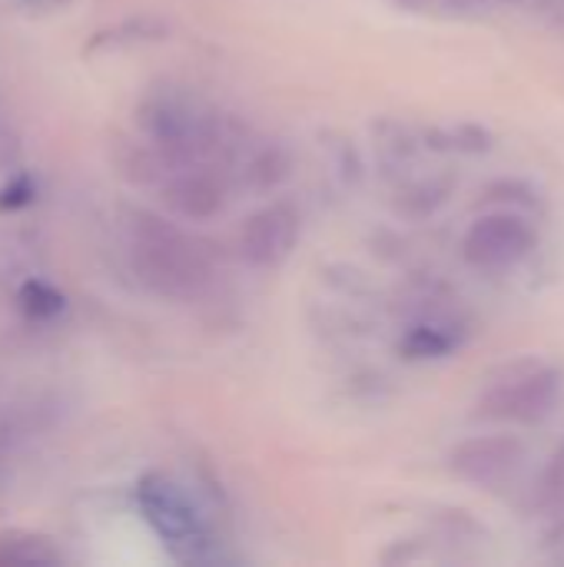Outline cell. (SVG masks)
I'll return each instance as SVG.
<instances>
[{
  "instance_id": "1",
  "label": "cell",
  "mask_w": 564,
  "mask_h": 567,
  "mask_svg": "<svg viewBox=\"0 0 564 567\" xmlns=\"http://www.w3.org/2000/svg\"><path fill=\"white\" fill-rule=\"evenodd\" d=\"M130 266L150 292L173 302L206 296L216 279L206 243L146 209L130 213Z\"/></svg>"
},
{
  "instance_id": "2",
  "label": "cell",
  "mask_w": 564,
  "mask_h": 567,
  "mask_svg": "<svg viewBox=\"0 0 564 567\" xmlns=\"http://www.w3.org/2000/svg\"><path fill=\"white\" fill-rule=\"evenodd\" d=\"M564 379L555 365L519 359L489 379L475 402V419L495 425H542L562 402Z\"/></svg>"
},
{
  "instance_id": "3",
  "label": "cell",
  "mask_w": 564,
  "mask_h": 567,
  "mask_svg": "<svg viewBox=\"0 0 564 567\" xmlns=\"http://www.w3.org/2000/svg\"><path fill=\"white\" fill-rule=\"evenodd\" d=\"M136 502L150 528L170 545L180 561H203L206 558V522L193 498L166 475H146L136 488Z\"/></svg>"
},
{
  "instance_id": "4",
  "label": "cell",
  "mask_w": 564,
  "mask_h": 567,
  "mask_svg": "<svg viewBox=\"0 0 564 567\" xmlns=\"http://www.w3.org/2000/svg\"><path fill=\"white\" fill-rule=\"evenodd\" d=\"M535 243H539V236H535L529 213L499 206V209L472 219V226L462 236V259L475 272L502 276V272L519 269L532 256Z\"/></svg>"
},
{
  "instance_id": "5",
  "label": "cell",
  "mask_w": 564,
  "mask_h": 567,
  "mask_svg": "<svg viewBox=\"0 0 564 567\" xmlns=\"http://www.w3.org/2000/svg\"><path fill=\"white\" fill-rule=\"evenodd\" d=\"M302 236V213L289 199H269L236 233V252L249 269H279Z\"/></svg>"
},
{
  "instance_id": "6",
  "label": "cell",
  "mask_w": 564,
  "mask_h": 567,
  "mask_svg": "<svg viewBox=\"0 0 564 567\" xmlns=\"http://www.w3.org/2000/svg\"><path fill=\"white\" fill-rule=\"evenodd\" d=\"M163 206L189 223L216 219L229 203V173L213 163H189L160 183Z\"/></svg>"
},
{
  "instance_id": "7",
  "label": "cell",
  "mask_w": 564,
  "mask_h": 567,
  "mask_svg": "<svg viewBox=\"0 0 564 567\" xmlns=\"http://www.w3.org/2000/svg\"><path fill=\"white\" fill-rule=\"evenodd\" d=\"M449 472L472 488H499L525 462V442L519 435H472L449 452Z\"/></svg>"
},
{
  "instance_id": "8",
  "label": "cell",
  "mask_w": 564,
  "mask_h": 567,
  "mask_svg": "<svg viewBox=\"0 0 564 567\" xmlns=\"http://www.w3.org/2000/svg\"><path fill=\"white\" fill-rule=\"evenodd\" d=\"M289 169H293V159L283 143L253 136L249 146L236 156L229 173L236 176L239 186H246L253 193H269L289 176Z\"/></svg>"
},
{
  "instance_id": "9",
  "label": "cell",
  "mask_w": 564,
  "mask_h": 567,
  "mask_svg": "<svg viewBox=\"0 0 564 567\" xmlns=\"http://www.w3.org/2000/svg\"><path fill=\"white\" fill-rule=\"evenodd\" d=\"M452 196V179L449 176H429V179H412L399 186L396 193V213L406 219H429L435 216Z\"/></svg>"
},
{
  "instance_id": "10",
  "label": "cell",
  "mask_w": 564,
  "mask_h": 567,
  "mask_svg": "<svg viewBox=\"0 0 564 567\" xmlns=\"http://www.w3.org/2000/svg\"><path fill=\"white\" fill-rule=\"evenodd\" d=\"M166 23L156 17H130L110 30L93 33V40L86 43V53H100V50H120V47H136V43H150V40H163L166 37Z\"/></svg>"
},
{
  "instance_id": "11",
  "label": "cell",
  "mask_w": 564,
  "mask_h": 567,
  "mask_svg": "<svg viewBox=\"0 0 564 567\" xmlns=\"http://www.w3.org/2000/svg\"><path fill=\"white\" fill-rule=\"evenodd\" d=\"M60 551L50 538L33 532H3L0 535V567L23 565H57Z\"/></svg>"
},
{
  "instance_id": "12",
  "label": "cell",
  "mask_w": 564,
  "mask_h": 567,
  "mask_svg": "<svg viewBox=\"0 0 564 567\" xmlns=\"http://www.w3.org/2000/svg\"><path fill=\"white\" fill-rule=\"evenodd\" d=\"M422 143L429 150L439 153H465V156H479L485 150H492V133L475 126V123H459V126H442V130H429L422 136Z\"/></svg>"
},
{
  "instance_id": "13",
  "label": "cell",
  "mask_w": 564,
  "mask_h": 567,
  "mask_svg": "<svg viewBox=\"0 0 564 567\" xmlns=\"http://www.w3.org/2000/svg\"><path fill=\"white\" fill-rule=\"evenodd\" d=\"M17 306L27 319H37V322H47L53 316L63 312V296L50 286V282H40V279H27L17 292Z\"/></svg>"
},
{
  "instance_id": "14",
  "label": "cell",
  "mask_w": 564,
  "mask_h": 567,
  "mask_svg": "<svg viewBox=\"0 0 564 567\" xmlns=\"http://www.w3.org/2000/svg\"><path fill=\"white\" fill-rule=\"evenodd\" d=\"M535 505L545 515H564V442L555 449V455L548 458V465L539 478Z\"/></svg>"
},
{
  "instance_id": "15",
  "label": "cell",
  "mask_w": 564,
  "mask_h": 567,
  "mask_svg": "<svg viewBox=\"0 0 564 567\" xmlns=\"http://www.w3.org/2000/svg\"><path fill=\"white\" fill-rule=\"evenodd\" d=\"M485 199H489V203H499V206H505V209H519V213H529V209L539 206V193L529 189V186L519 183V179H502V183L489 186V189H485Z\"/></svg>"
},
{
  "instance_id": "16",
  "label": "cell",
  "mask_w": 564,
  "mask_h": 567,
  "mask_svg": "<svg viewBox=\"0 0 564 567\" xmlns=\"http://www.w3.org/2000/svg\"><path fill=\"white\" fill-rule=\"evenodd\" d=\"M439 10H449L452 17H482L492 13L499 0H432Z\"/></svg>"
},
{
  "instance_id": "17",
  "label": "cell",
  "mask_w": 564,
  "mask_h": 567,
  "mask_svg": "<svg viewBox=\"0 0 564 567\" xmlns=\"http://www.w3.org/2000/svg\"><path fill=\"white\" fill-rule=\"evenodd\" d=\"M30 196H33V186H30V179H17V183H10V186L0 193V209L23 206V203H30Z\"/></svg>"
},
{
  "instance_id": "18",
  "label": "cell",
  "mask_w": 564,
  "mask_h": 567,
  "mask_svg": "<svg viewBox=\"0 0 564 567\" xmlns=\"http://www.w3.org/2000/svg\"><path fill=\"white\" fill-rule=\"evenodd\" d=\"M396 3H402V7H412V10H422V7H429L432 0H396Z\"/></svg>"
},
{
  "instance_id": "19",
  "label": "cell",
  "mask_w": 564,
  "mask_h": 567,
  "mask_svg": "<svg viewBox=\"0 0 564 567\" xmlns=\"http://www.w3.org/2000/svg\"><path fill=\"white\" fill-rule=\"evenodd\" d=\"M499 3H539V0H499Z\"/></svg>"
}]
</instances>
